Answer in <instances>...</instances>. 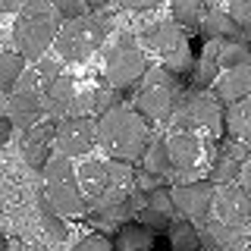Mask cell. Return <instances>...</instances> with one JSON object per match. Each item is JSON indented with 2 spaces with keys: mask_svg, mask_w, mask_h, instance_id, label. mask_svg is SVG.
<instances>
[{
  "mask_svg": "<svg viewBox=\"0 0 251 251\" xmlns=\"http://www.w3.org/2000/svg\"><path fill=\"white\" fill-rule=\"evenodd\" d=\"M148 141H151V126L138 110L116 104L104 116H98V145L107 151V157L138 163Z\"/></svg>",
  "mask_w": 251,
  "mask_h": 251,
  "instance_id": "6da1fadb",
  "label": "cell"
},
{
  "mask_svg": "<svg viewBox=\"0 0 251 251\" xmlns=\"http://www.w3.org/2000/svg\"><path fill=\"white\" fill-rule=\"evenodd\" d=\"M60 19L63 16L53 10L50 0H28V3L19 10V16H16V22H13L16 50H19L25 60L38 63L47 50H50L53 38H57V31L63 25Z\"/></svg>",
  "mask_w": 251,
  "mask_h": 251,
  "instance_id": "7a4b0ae2",
  "label": "cell"
},
{
  "mask_svg": "<svg viewBox=\"0 0 251 251\" xmlns=\"http://www.w3.org/2000/svg\"><path fill=\"white\" fill-rule=\"evenodd\" d=\"M173 129H188V132H217L223 129V100L207 88H188L179 94L176 107L170 113Z\"/></svg>",
  "mask_w": 251,
  "mask_h": 251,
  "instance_id": "3957f363",
  "label": "cell"
},
{
  "mask_svg": "<svg viewBox=\"0 0 251 251\" xmlns=\"http://www.w3.org/2000/svg\"><path fill=\"white\" fill-rule=\"evenodd\" d=\"M179 94H182V85H179L176 73H170L167 66L145 69L141 85H138V91H135V110L145 116L148 123L170 120V113H173V107H176Z\"/></svg>",
  "mask_w": 251,
  "mask_h": 251,
  "instance_id": "277c9868",
  "label": "cell"
},
{
  "mask_svg": "<svg viewBox=\"0 0 251 251\" xmlns=\"http://www.w3.org/2000/svg\"><path fill=\"white\" fill-rule=\"evenodd\" d=\"M107 25L98 19V16H75V19H66L53 38V50L60 53L63 63H85L94 50H100L107 38Z\"/></svg>",
  "mask_w": 251,
  "mask_h": 251,
  "instance_id": "5b68a950",
  "label": "cell"
},
{
  "mask_svg": "<svg viewBox=\"0 0 251 251\" xmlns=\"http://www.w3.org/2000/svg\"><path fill=\"white\" fill-rule=\"evenodd\" d=\"M148 69V57H145V47L138 44L135 35L123 31L120 38L113 41V47L107 50V60H104V82L110 88H132V85L141 82Z\"/></svg>",
  "mask_w": 251,
  "mask_h": 251,
  "instance_id": "8992f818",
  "label": "cell"
},
{
  "mask_svg": "<svg viewBox=\"0 0 251 251\" xmlns=\"http://www.w3.org/2000/svg\"><path fill=\"white\" fill-rule=\"evenodd\" d=\"M141 38H145V44L151 47V50L160 53L163 66L170 69V73L176 75H185L192 73V47H188V38H185V28L176 25V19H160L154 22V25H145L141 28Z\"/></svg>",
  "mask_w": 251,
  "mask_h": 251,
  "instance_id": "52a82bcc",
  "label": "cell"
},
{
  "mask_svg": "<svg viewBox=\"0 0 251 251\" xmlns=\"http://www.w3.org/2000/svg\"><path fill=\"white\" fill-rule=\"evenodd\" d=\"M94 145H98V120L94 116H63V120H57L53 151L82 157L94 151Z\"/></svg>",
  "mask_w": 251,
  "mask_h": 251,
  "instance_id": "ba28073f",
  "label": "cell"
},
{
  "mask_svg": "<svg viewBox=\"0 0 251 251\" xmlns=\"http://www.w3.org/2000/svg\"><path fill=\"white\" fill-rule=\"evenodd\" d=\"M173 204H176V214L188 217L195 223H201L204 217L214 214V192L217 182L214 179H192V182H173Z\"/></svg>",
  "mask_w": 251,
  "mask_h": 251,
  "instance_id": "9c48e42d",
  "label": "cell"
},
{
  "mask_svg": "<svg viewBox=\"0 0 251 251\" xmlns=\"http://www.w3.org/2000/svg\"><path fill=\"white\" fill-rule=\"evenodd\" d=\"M170 151V173H201V160L207 154V145L201 141L198 132L188 129H170V135L163 138Z\"/></svg>",
  "mask_w": 251,
  "mask_h": 251,
  "instance_id": "30bf717a",
  "label": "cell"
},
{
  "mask_svg": "<svg viewBox=\"0 0 251 251\" xmlns=\"http://www.w3.org/2000/svg\"><path fill=\"white\" fill-rule=\"evenodd\" d=\"M214 217H220L223 223L248 229L251 223V195L235 182H223L214 192Z\"/></svg>",
  "mask_w": 251,
  "mask_h": 251,
  "instance_id": "8fae6325",
  "label": "cell"
},
{
  "mask_svg": "<svg viewBox=\"0 0 251 251\" xmlns=\"http://www.w3.org/2000/svg\"><path fill=\"white\" fill-rule=\"evenodd\" d=\"M41 204L57 210L63 217H82L88 210V198H85L78 179H60V182H44Z\"/></svg>",
  "mask_w": 251,
  "mask_h": 251,
  "instance_id": "7c38bea8",
  "label": "cell"
},
{
  "mask_svg": "<svg viewBox=\"0 0 251 251\" xmlns=\"http://www.w3.org/2000/svg\"><path fill=\"white\" fill-rule=\"evenodd\" d=\"M53 132H57V120H53V116H44V120H38L31 129H22V157H25L28 167L41 170L47 163Z\"/></svg>",
  "mask_w": 251,
  "mask_h": 251,
  "instance_id": "4fadbf2b",
  "label": "cell"
},
{
  "mask_svg": "<svg viewBox=\"0 0 251 251\" xmlns=\"http://www.w3.org/2000/svg\"><path fill=\"white\" fill-rule=\"evenodd\" d=\"M16 129H31L38 120L47 116V107H44V91L41 88H16L10 91V113Z\"/></svg>",
  "mask_w": 251,
  "mask_h": 251,
  "instance_id": "5bb4252c",
  "label": "cell"
},
{
  "mask_svg": "<svg viewBox=\"0 0 251 251\" xmlns=\"http://www.w3.org/2000/svg\"><path fill=\"white\" fill-rule=\"evenodd\" d=\"M248 141H239V138H226L220 145V151L214 157V167H210V179L217 185L223 182H239V173H242V160L248 157Z\"/></svg>",
  "mask_w": 251,
  "mask_h": 251,
  "instance_id": "9a60e30c",
  "label": "cell"
},
{
  "mask_svg": "<svg viewBox=\"0 0 251 251\" xmlns=\"http://www.w3.org/2000/svg\"><path fill=\"white\" fill-rule=\"evenodd\" d=\"M135 220L148 223L154 232H167V226L176 220V204H173V192L163 185H157L154 192H148L145 207L135 214Z\"/></svg>",
  "mask_w": 251,
  "mask_h": 251,
  "instance_id": "2e32d148",
  "label": "cell"
},
{
  "mask_svg": "<svg viewBox=\"0 0 251 251\" xmlns=\"http://www.w3.org/2000/svg\"><path fill=\"white\" fill-rule=\"evenodd\" d=\"M201 248H210V251H229V248H245V239H242L239 226H229L223 223L220 217H204L201 220Z\"/></svg>",
  "mask_w": 251,
  "mask_h": 251,
  "instance_id": "e0dca14e",
  "label": "cell"
},
{
  "mask_svg": "<svg viewBox=\"0 0 251 251\" xmlns=\"http://www.w3.org/2000/svg\"><path fill=\"white\" fill-rule=\"evenodd\" d=\"M214 94L220 100H239V98H245V94H251V63H245V66H226V69H220V75L214 78Z\"/></svg>",
  "mask_w": 251,
  "mask_h": 251,
  "instance_id": "ac0fdd59",
  "label": "cell"
},
{
  "mask_svg": "<svg viewBox=\"0 0 251 251\" xmlns=\"http://www.w3.org/2000/svg\"><path fill=\"white\" fill-rule=\"evenodd\" d=\"M75 179H78V185H82L88 204L98 201L100 195H107L110 188H116L113 176H110V160H88V163H82V167L75 170Z\"/></svg>",
  "mask_w": 251,
  "mask_h": 251,
  "instance_id": "d6986e66",
  "label": "cell"
},
{
  "mask_svg": "<svg viewBox=\"0 0 251 251\" xmlns=\"http://www.w3.org/2000/svg\"><path fill=\"white\" fill-rule=\"evenodd\" d=\"M220 47H223L220 38H204L201 53L192 63V85L195 88H210L214 78L220 75Z\"/></svg>",
  "mask_w": 251,
  "mask_h": 251,
  "instance_id": "ffe728a7",
  "label": "cell"
},
{
  "mask_svg": "<svg viewBox=\"0 0 251 251\" xmlns=\"http://www.w3.org/2000/svg\"><path fill=\"white\" fill-rule=\"evenodd\" d=\"M44 91V107H47V116H53V120H63V116H69V104H73L75 98V85L69 75H57L50 78V82L41 85Z\"/></svg>",
  "mask_w": 251,
  "mask_h": 251,
  "instance_id": "44dd1931",
  "label": "cell"
},
{
  "mask_svg": "<svg viewBox=\"0 0 251 251\" xmlns=\"http://www.w3.org/2000/svg\"><path fill=\"white\" fill-rule=\"evenodd\" d=\"M223 129L229 138H239V141H248L251 145V94L232 100L223 110Z\"/></svg>",
  "mask_w": 251,
  "mask_h": 251,
  "instance_id": "7402d4cb",
  "label": "cell"
},
{
  "mask_svg": "<svg viewBox=\"0 0 251 251\" xmlns=\"http://www.w3.org/2000/svg\"><path fill=\"white\" fill-rule=\"evenodd\" d=\"M154 242H157L154 229L148 223H141V220H126L120 226V232H116V248L120 251H145Z\"/></svg>",
  "mask_w": 251,
  "mask_h": 251,
  "instance_id": "603a6c76",
  "label": "cell"
},
{
  "mask_svg": "<svg viewBox=\"0 0 251 251\" xmlns=\"http://www.w3.org/2000/svg\"><path fill=\"white\" fill-rule=\"evenodd\" d=\"M204 38H220V41H245L248 31L232 19L229 13H207V19L201 22Z\"/></svg>",
  "mask_w": 251,
  "mask_h": 251,
  "instance_id": "cb8c5ba5",
  "label": "cell"
},
{
  "mask_svg": "<svg viewBox=\"0 0 251 251\" xmlns=\"http://www.w3.org/2000/svg\"><path fill=\"white\" fill-rule=\"evenodd\" d=\"M173 10V19H176V25L185 28V35H195V31H201V22L207 19V0H173L170 3Z\"/></svg>",
  "mask_w": 251,
  "mask_h": 251,
  "instance_id": "d4e9b609",
  "label": "cell"
},
{
  "mask_svg": "<svg viewBox=\"0 0 251 251\" xmlns=\"http://www.w3.org/2000/svg\"><path fill=\"white\" fill-rule=\"evenodd\" d=\"M167 242L173 251H195L201 248V232H198V223L195 220H173V223L167 226Z\"/></svg>",
  "mask_w": 251,
  "mask_h": 251,
  "instance_id": "484cf974",
  "label": "cell"
},
{
  "mask_svg": "<svg viewBox=\"0 0 251 251\" xmlns=\"http://www.w3.org/2000/svg\"><path fill=\"white\" fill-rule=\"evenodd\" d=\"M138 163H141L145 170L157 173V176H167V173L173 170V167H170V151H167V141H163V138H151Z\"/></svg>",
  "mask_w": 251,
  "mask_h": 251,
  "instance_id": "4316f807",
  "label": "cell"
},
{
  "mask_svg": "<svg viewBox=\"0 0 251 251\" xmlns=\"http://www.w3.org/2000/svg\"><path fill=\"white\" fill-rule=\"evenodd\" d=\"M22 73H25V57L19 50H0V91H13Z\"/></svg>",
  "mask_w": 251,
  "mask_h": 251,
  "instance_id": "83f0119b",
  "label": "cell"
},
{
  "mask_svg": "<svg viewBox=\"0 0 251 251\" xmlns=\"http://www.w3.org/2000/svg\"><path fill=\"white\" fill-rule=\"evenodd\" d=\"M44 173V182H60V179H75V167H73V157L69 154H50L47 163L41 167Z\"/></svg>",
  "mask_w": 251,
  "mask_h": 251,
  "instance_id": "f1b7e54d",
  "label": "cell"
},
{
  "mask_svg": "<svg viewBox=\"0 0 251 251\" xmlns=\"http://www.w3.org/2000/svg\"><path fill=\"white\" fill-rule=\"evenodd\" d=\"M245 63H251V47L245 41H223V47H220V69L245 66Z\"/></svg>",
  "mask_w": 251,
  "mask_h": 251,
  "instance_id": "f546056e",
  "label": "cell"
},
{
  "mask_svg": "<svg viewBox=\"0 0 251 251\" xmlns=\"http://www.w3.org/2000/svg\"><path fill=\"white\" fill-rule=\"evenodd\" d=\"M41 226H44V235L53 239V242H66L69 239V226L63 223V214L44 207V204H41Z\"/></svg>",
  "mask_w": 251,
  "mask_h": 251,
  "instance_id": "4dcf8cb0",
  "label": "cell"
},
{
  "mask_svg": "<svg viewBox=\"0 0 251 251\" xmlns=\"http://www.w3.org/2000/svg\"><path fill=\"white\" fill-rule=\"evenodd\" d=\"M120 98H123V91L120 88H98L94 91V116H104L107 110H113L116 104H120Z\"/></svg>",
  "mask_w": 251,
  "mask_h": 251,
  "instance_id": "1f68e13d",
  "label": "cell"
},
{
  "mask_svg": "<svg viewBox=\"0 0 251 251\" xmlns=\"http://www.w3.org/2000/svg\"><path fill=\"white\" fill-rule=\"evenodd\" d=\"M75 248L78 251H113L116 239H110V235H104V232H94V235H88V239H82Z\"/></svg>",
  "mask_w": 251,
  "mask_h": 251,
  "instance_id": "d6a6232c",
  "label": "cell"
},
{
  "mask_svg": "<svg viewBox=\"0 0 251 251\" xmlns=\"http://www.w3.org/2000/svg\"><path fill=\"white\" fill-rule=\"evenodd\" d=\"M53 10H57L63 19H75V16H85L88 13V3L85 0H50Z\"/></svg>",
  "mask_w": 251,
  "mask_h": 251,
  "instance_id": "836d02e7",
  "label": "cell"
},
{
  "mask_svg": "<svg viewBox=\"0 0 251 251\" xmlns=\"http://www.w3.org/2000/svg\"><path fill=\"white\" fill-rule=\"evenodd\" d=\"M69 116H94V91L75 94L73 104H69ZM98 120V116H94Z\"/></svg>",
  "mask_w": 251,
  "mask_h": 251,
  "instance_id": "e575fe53",
  "label": "cell"
},
{
  "mask_svg": "<svg viewBox=\"0 0 251 251\" xmlns=\"http://www.w3.org/2000/svg\"><path fill=\"white\" fill-rule=\"evenodd\" d=\"M229 16L251 35V0H229Z\"/></svg>",
  "mask_w": 251,
  "mask_h": 251,
  "instance_id": "d590c367",
  "label": "cell"
},
{
  "mask_svg": "<svg viewBox=\"0 0 251 251\" xmlns=\"http://www.w3.org/2000/svg\"><path fill=\"white\" fill-rule=\"evenodd\" d=\"M163 179L167 176H157V173L141 167V173H135V188H141V192H154L157 185H163Z\"/></svg>",
  "mask_w": 251,
  "mask_h": 251,
  "instance_id": "8d00e7d4",
  "label": "cell"
},
{
  "mask_svg": "<svg viewBox=\"0 0 251 251\" xmlns=\"http://www.w3.org/2000/svg\"><path fill=\"white\" fill-rule=\"evenodd\" d=\"M63 60H50V57H41L38 60V75H41V82H50V78H57L60 73H63V66H60Z\"/></svg>",
  "mask_w": 251,
  "mask_h": 251,
  "instance_id": "74e56055",
  "label": "cell"
},
{
  "mask_svg": "<svg viewBox=\"0 0 251 251\" xmlns=\"http://www.w3.org/2000/svg\"><path fill=\"white\" fill-rule=\"evenodd\" d=\"M160 0H120L123 10H154Z\"/></svg>",
  "mask_w": 251,
  "mask_h": 251,
  "instance_id": "f35d334b",
  "label": "cell"
},
{
  "mask_svg": "<svg viewBox=\"0 0 251 251\" xmlns=\"http://www.w3.org/2000/svg\"><path fill=\"white\" fill-rule=\"evenodd\" d=\"M239 185L245 188V192L251 195V154L242 160V173H239Z\"/></svg>",
  "mask_w": 251,
  "mask_h": 251,
  "instance_id": "ab89813d",
  "label": "cell"
},
{
  "mask_svg": "<svg viewBox=\"0 0 251 251\" xmlns=\"http://www.w3.org/2000/svg\"><path fill=\"white\" fill-rule=\"evenodd\" d=\"M10 132H13V120L10 116H0V148L10 141Z\"/></svg>",
  "mask_w": 251,
  "mask_h": 251,
  "instance_id": "60d3db41",
  "label": "cell"
},
{
  "mask_svg": "<svg viewBox=\"0 0 251 251\" xmlns=\"http://www.w3.org/2000/svg\"><path fill=\"white\" fill-rule=\"evenodd\" d=\"M85 3H88V10H91V13H98V10H107L113 0H85Z\"/></svg>",
  "mask_w": 251,
  "mask_h": 251,
  "instance_id": "b9f144b4",
  "label": "cell"
},
{
  "mask_svg": "<svg viewBox=\"0 0 251 251\" xmlns=\"http://www.w3.org/2000/svg\"><path fill=\"white\" fill-rule=\"evenodd\" d=\"M25 3H28V0H6V13H19Z\"/></svg>",
  "mask_w": 251,
  "mask_h": 251,
  "instance_id": "7bdbcfd3",
  "label": "cell"
},
{
  "mask_svg": "<svg viewBox=\"0 0 251 251\" xmlns=\"http://www.w3.org/2000/svg\"><path fill=\"white\" fill-rule=\"evenodd\" d=\"M6 248V239H3V235H0V251H3Z\"/></svg>",
  "mask_w": 251,
  "mask_h": 251,
  "instance_id": "ee69618b",
  "label": "cell"
},
{
  "mask_svg": "<svg viewBox=\"0 0 251 251\" xmlns=\"http://www.w3.org/2000/svg\"><path fill=\"white\" fill-rule=\"evenodd\" d=\"M0 13H6V0H0Z\"/></svg>",
  "mask_w": 251,
  "mask_h": 251,
  "instance_id": "f6af8a7d",
  "label": "cell"
},
{
  "mask_svg": "<svg viewBox=\"0 0 251 251\" xmlns=\"http://www.w3.org/2000/svg\"><path fill=\"white\" fill-rule=\"evenodd\" d=\"M248 154H251V148H248Z\"/></svg>",
  "mask_w": 251,
  "mask_h": 251,
  "instance_id": "bcb514c9",
  "label": "cell"
}]
</instances>
